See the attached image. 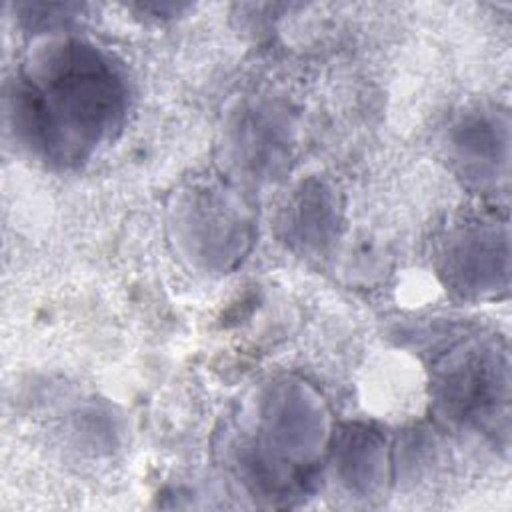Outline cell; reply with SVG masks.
Instances as JSON below:
<instances>
[{"label": "cell", "mask_w": 512, "mask_h": 512, "mask_svg": "<svg viewBox=\"0 0 512 512\" xmlns=\"http://www.w3.org/2000/svg\"><path fill=\"white\" fill-rule=\"evenodd\" d=\"M118 72L92 46L58 44L20 80L16 116L24 134L48 158L76 162L108 138L124 116Z\"/></svg>", "instance_id": "obj_1"}, {"label": "cell", "mask_w": 512, "mask_h": 512, "mask_svg": "<svg viewBox=\"0 0 512 512\" xmlns=\"http://www.w3.org/2000/svg\"><path fill=\"white\" fill-rule=\"evenodd\" d=\"M344 456H342V468H344V476L346 480L354 486V488H370L376 482V464H378V448L374 446V442L368 438V442L364 440L360 444V448H352V444L348 442L344 446Z\"/></svg>", "instance_id": "obj_2"}]
</instances>
